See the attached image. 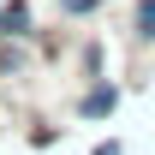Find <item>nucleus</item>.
<instances>
[{"label":"nucleus","instance_id":"nucleus-1","mask_svg":"<svg viewBox=\"0 0 155 155\" xmlns=\"http://www.w3.org/2000/svg\"><path fill=\"white\" fill-rule=\"evenodd\" d=\"M119 114V84L114 78H96V84H84V96H78V119L84 125H101V119Z\"/></svg>","mask_w":155,"mask_h":155},{"label":"nucleus","instance_id":"nucleus-2","mask_svg":"<svg viewBox=\"0 0 155 155\" xmlns=\"http://www.w3.org/2000/svg\"><path fill=\"white\" fill-rule=\"evenodd\" d=\"M0 42H36V12H30V0H0Z\"/></svg>","mask_w":155,"mask_h":155},{"label":"nucleus","instance_id":"nucleus-3","mask_svg":"<svg viewBox=\"0 0 155 155\" xmlns=\"http://www.w3.org/2000/svg\"><path fill=\"white\" fill-rule=\"evenodd\" d=\"M36 66V48L30 42H0V78H18Z\"/></svg>","mask_w":155,"mask_h":155},{"label":"nucleus","instance_id":"nucleus-4","mask_svg":"<svg viewBox=\"0 0 155 155\" xmlns=\"http://www.w3.org/2000/svg\"><path fill=\"white\" fill-rule=\"evenodd\" d=\"M131 42L155 48V0H131Z\"/></svg>","mask_w":155,"mask_h":155},{"label":"nucleus","instance_id":"nucleus-5","mask_svg":"<svg viewBox=\"0 0 155 155\" xmlns=\"http://www.w3.org/2000/svg\"><path fill=\"white\" fill-rule=\"evenodd\" d=\"M101 6H107V0H60L66 18H90V12H101Z\"/></svg>","mask_w":155,"mask_h":155},{"label":"nucleus","instance_id":"nucleus-6","mask_svg":"<svg viewBox=\"0 0 155 155\" xmlns=\"http://www.w3.org/2000/svg\"><path fill=\"white\" fill-rule=\"evenodd\" d=\"M90 155H125V137H101V143H96Z\"/></svg>","mask_w":155,"mask_h":155}]
</instances>
